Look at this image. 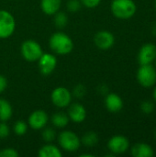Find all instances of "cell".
I'll use <instances>...</instances> for the list:
<instances>
[{"mask_svg": "<svg viewBox=\"0 0 156 157\" xmlns=\"http://www.w3.org/2000/svg\"><path fill=\"white\" fill-rule=\"evenodd\" d=\"M16 19L14 16L5 9H0V39L11 37L16 30Z\"/></svg>", "mask_w": 156, "mask_h": 157, "instance_id": "obj_6", "label": "cell"}, {"mask_svg": "<svg viewBox=\"0 0 156 157\" xmlns=\"http://www.w3.org/2000/svg\"><path fill=\"white\" fill-rule=\"evenodd\" d=\"M54 17H53V22H54V25L57 29H64L67 24H68V16L65 12L63 11H61L59 10L57 13H55L54 15Z\"/></svg>", "mask_w": 156, "mask_h": 157, "instance_id": "obj_21", "label": "cell"}, {"mask_svg": "<svg viewBox=\"0 0 156 157\" xmlns=\"http://www.w3.org/2000/svg\"><path fill=\"white\" fill-rule=\"evenodd\" d=\"M10 134V127L6 121H0V139H6Z\"/></svg>", "mask_w": 156, "mask_h": 157, "instance_id": "obj_28", "label": "cell"}, {"mask_svg": "<svg viewBox=\"0 0 156 157\" xmlns=\"http://www.w3.org/2000/svg\"><path fill=\"white\" fill-rule=\"evenodd\" d=\"M57 137V134L54 131L53 128L51 127H44L41 130V138L43 140V142H45L46 144L48 143H52Z\"/></svg>", "mask_w": 156, "mask_h": 157, "instance_id": "obj_22", "label": "cell"}, {"mask_svg": "<svg viewBox=\"0 0 156 157\" xmlns=\"http://www.w3.org/2000/svg\"><path fill=\"white\" fill-rule=\"evenodd\" d=\"M18 152L11 147H6L0 150V157H18Z\"/></svg>", "mask_w": 156, "mask_h": 157, "instance_id": "obj_27", "label": "cell"}, {"mask_svg": "<svg viewBox=\"0 0 156 157\" xmlns=\"http://www.w3.org/2000/svg\"><path fill=\"white\" fill-rule=\"evenodd\" d=\"M99 142V137L95 132H87L81 138V144L86 147H94Z\"/></svg>", "mask_w": 156, "mask_h": 157, "instance_id": "obj_20", "label": "cell"}, {"mask_svg": "<svg viewBox=\"0 0 156 157\" xmlns=\"http://www.w3.org/2000/svg\"><path fill=\"white\" fill-rule=\"evenodd\" d=\"M13 115V109L9 101L0 98V121L7 122Z\"/></svg>", "mask_w": 156, "mask_h": 157, "instance_id": "obj_19", "label": "cell"}, {"mask_svg": "<svg viewBox=\"0 0 156 157\" xmlns=\"http://www.w3.org/2000/svg\"><path fill=\"white\" fill-rule=\"evenodd\" d=\"M67 115L70 119V121H73L74 123H82L86 118V109L81 103H71L68 106Z\"/></svg>", "mask_w": 156, "mask_h": 157, "instance_id": "obj_13", "label": "cell"}, {"mask_svg": "<svg viewBox=\"0 0 156 157\" xmlns=\"http://www.w3.org/2000/svg\"><path fill=\"white\" fill-rule=\"evenodd\" d=\"M154 62H155V66H154V67H155V69H156V59H155V61H154Z\"/></svg>", "mask_w": 156, "mask_h": 157, "instance_id": "obj_35", "label": "cell"}, {"mask_svg": "<svg viewBox=\"0 0 156 157\" xmlns=\"http://www.w3.org/2000/svg\"><path fill=\"white\" fill-rule=\"evenodd\" d=\"M152 32H153V34L156 36V22L154 24V26H153V28H152Z\"/></svg>", "mask_w": 156, "mask_h": 157, "instance_id": "obj_31", "label": "cell"}, {"mask_svg": "<svg viewBox=\"0 0 156 157\" xmlns=\"http://www.w3.org/2000/svg\"><path fill=\"white\" fill-rule=\"evenodd\" d=\"M38 155L40 157H62L63 153L58 146L48 143L40 147Z\"/></svg>", "mask_w": 156, "mask_h": 157, "instance_id": "obj_17", "label": "cell"}, {"mask_svg": "<svg viewBox=\"0 0 156 157\" xmlns=\"http://www.w3.org/2000/svg\"><path fill=\"white\" fill-rule=\"evenodd\" d=\"M94 43L99 50L107 51L111 49L115 44V37L108 30H99L94 36Z\"/></svg>", "mask_w": 156, "mask_h": 157, "instance_id": "obj_10", "label": "cell"}, {"mask_svg": "<svg viewBox=\"0 0 156 157\" xmlns=\"http://www.w3.org/2000/svg\"><path fill=\"white\" fill-rule=\"evenodd\" d=\"M137 59L140 65L153 64L156 59V45L154 43L148 42L143 44L139 50Z\"/></svg>", "mask_w": 156, "mask_h": 157, "instance_id": "obj_12", "label": "cell"}, {"mask_svg": "<svg viewBox=\"0 0 156 157\" xmlns=\"http://www.w3.org/2000/svg\"><path fill=\"white\" fill-rule=\"evenodd\" d=\"M154 8H155V12H156V0H155V2H154Z\"/></svg>", "mask_w": 156, "mask_h": 157, "instance_id": "obj_34", "label": "cell"}, {"mask_svg": "<svg viewBox=\"0 0 156 157\" xmlns=\"http://www.w3.org/2000/svg\"><path fill=\"white\" fill-rule=\"evenodd\" d=\"M62 6V0H40V8L48 16H53Z\"/></svg>", "mask_w": 156, "mask_h": 157, "instance_id": "obj_16", "label": "cell"}, {"mask_svg": "<svg viewBox=\"0 0 156 157\" xmlns=\"http://www.w3.org/2000/svg\"><path fill=\"white\" fill-rule=\"evenodd\" d=\"M51 122L53 125V127L57 129H64L70 122V119L65 112H55L51 118Z\"/></svg>", "mask_w": 156, "mask_h": 157, "instance_id": "obj_18", "label": "cell"}, {"mask_svg": "<svg viewBox=\"0 0 156 157\" xmlns=\"http://www.w3.org/2000/svg\"><path fill=\"white\" fill-rule=\"evenodd\" d=\"M136 79L138 83L145 88L154 86L156 84V69L153 64H143L140 65Z\"/></svg>", "mask_w": 156, "mask_h": 157, "instance_id": "obj_5", "label": "cell"}, {"mask_svg": "<svg viewBox=\"0 0 156 157\" xmlns=\"http://www.w3.org/2000/svg\"><path fill=\"white\" fill-rule=\"evenodd\" d=\"M86 94V86L83 85V84H78L76 85L74 89H73V92H72V95L73 97L78 98V99H81L83 98Z\"/></svg>", "mask_w": 156, "mask_h": 157, "instance_id": "obj_25", "label": "cell"}, {"mask_svg": "<svg viewBox=\"0 0 156 157\" xmlns=\"http://www.w3.org/2000/svg\"><path fill=\"white\" fill-rule=\"evenodd\" d=\"M141 110H142L143 113H144L146 115H149V114L154 112V104L152 101L145 100V101L142 102V104H141Z\"/></svg>", "mask_w": 156, "mask_h": 157, "instance_id": "obj_26", "label": "cell"}, {"mask_svg": "<svg viewBox=\"0 0 156 157\" xmlns=\"http://www.w3.org/2000/svg\"><path fill=\"white\" fill-rule=\"evenodd\" d=\"M28 129H29V125L27 122L21 121V120H18L17 121H16L13 125V132L17 136H23L27 133L28 132Z\"/></svg>", "mask_w": 156, "mask_h": 157, "instance_id": "obj_23", "label": "cell"}, {"mask_svg": "<svg viewBox=\"0 0 156 157\" xmlns=\"http://www.w3.org/2000/svg\"><path fill=\"white\" fill-rule=\"evenodd\" d=\"M81 157H85V156H86V157H93L94 155H91V154H82L81 155H80Z\"/></svg>", "mask_w": 156, "mask_h": 157, "instance_id": "obj_32", "label": "cell"}, {"mask_svg": "<svg viewBox=\"0 0 156 157\" xmlns=\"http://www.w3.org/2000/svg\"><path fill=\"white\" fill-rule=\"evenodd\" d=\"M40 72L43 75H50L52 74L57 66V58L54 54L50 52H43L38 60Z\"/></svg>", "mask_w": 156, "mask_h": 157, "instance_id": "obj_11", "label": "cell"}, {"mask_svg": "<svg viewBox=\"0 0 156 157\" xmlns=\"http://www.w3.org/2000/svg\"><path fill=\"white\" fill-rule=\"evenodd\" d=\"M49 46L53 53L63 56L73 52L74 44L69 35L62 31H57L50 37Z\"/></svg>", "mask_w": 156, "mask_h": 157, "instance_id": "obj_1", "label": "cell"}, {"mask_svg": "<svg viewBox=\"0 0 156 157\" xmlns=\"http://www.w3.org/2000/svg\"><path fill=\"white\" fill-rule=\"evenodd\" d=\"M111 13L121 20L131 18L137 12V6L133 0H113L110 5Z\"/></svg>", "mask_w": 156, "mask_h": 157, "instance_id": "obj_2", "label": "cell"}, {"mask_svg": "<svg viewBox=\"0 0 156 157\" xmlns=\"http://www.w3.org/2000/svg\"><path fill=\"white\" fill-rule=\"evenodd\" d=\"M102 0H81L82 5L87 8H95L100 5Z\"/></svg>", "mask_w": 156, "mask_h": 157, "instance_id": "obj_29", "label": "cell"}, {"mask_svg": "<svg viewBox=\"0 0 156 157\" xmlns=\"http://www.w3.org/2000/svg\"><path fill=\"white\" fill-rule=\"evenodd\" d=\"M50 121L48 113L43 109H36L28 118V125L34 131H41Z\"/></svg>", "mask_w": 156, "mask_h": 157, "instance_id": "obj_9", "label": "cell"}, {"mask_svg": "<svg viewBox=\"0 0 156 157\" xmlns=\"http://www.w3.org/2000/svg\"><path fill=\"white\" fill-rule=\"evenodd\" d=\"M60 148L68 153H74L79 150L81 146V138L72 131H63L57 135Z\"/></svg>", "mask_w": 156, "mask_h": 157, "instance_id": "obj_3", "label": "cell"}, {"mask_svg": "<svg viewBox=\"0 0 156 157\" xmlns=\"http://www.w3.org/2000/svg\"><path fill=\"white\" fill-rule=\"evenodd\" d=\"M153 97H154V99L155 100V102H156V86L154 87V92H153Z\"/></svg>", "mask_w": 156, "mask_h": 157, "instance_id": "obj_33", "label": "cell"}, {"mask_svg": "<svg viewBox=\"0 0 156 157\" xmlns=\"http://www.w3.org/2000/svg\"><path fill=\"white\" fill-rule=\"evenodd\" d=\"M131 154L133 157H153L154 155V151L148 144L138 143L131 147Z\"/></svg>", "mask_w": 156, "mask_h": 157, "instance_id": "obj_15", "label": "cell"}, {"mask_svg": "<svg viewBox=\"0 0 156 157\" xmlns=\"http://www.w3.org/2000/svg\"><path fill=\"white\" fill-rule=\"evenodd\" d=\"M72 92L64 86H58L54 88L51 94V100L58 109L68 108V106L72 103Z\"/></svg>", "mask_w": 156, "mask_h": 157, "instance_id": "obj_7", "label": "cell"}, {"mask_svg": "<svg viewBox=\"0 0 156 157\" xmlns=\"http://www.w3.org/2000/svg\"><path fill=\"white\" fill-rule=\"evenodd\" d=\"M7 79L3 75H0V94L4 93L7 87Z\"/></svg>", "mask_w": 156, "mask_h": 157, "instance_id": "obj_30", "label": "cell"}, {"mask_svg": "<svg viewBox=\"0 0 156 157\" xmlns=\"http://www.w3.org/2000/svg\"><path fill=\"white\" fill-rule=\"evenodd\" d=\"M106 109L111 113L120 112L123 109V100L116 93H108L105 98Z\"/></svg>", "mask_w": 156, "mask_h": 157, "instance_id": "obj_14", "label": "cell"}, {"mask_svg": "<svg viewBox=\"0 0 156 157\" xmlns=\"http://www.w3.org/2000/svg\"><path fill=\"white\" fill-rule=\"evenodd\" d=\"M108 149L113 155H122L130 148V141L124 135H114L108 142Z\"/></svg>", "mask_w": 156, "mask_h": 157, "instance_id": "obj_8", "label": "cell"}, {"mask_svg": "<svg viewBox=\"0 0 156 157\" xmlns=\"http://www.w3.org/2000/svg\"><path fill=\"white\" fill-rule=\"evenodd\" d=\"M82 2L81 0H68L66 3L67 10L71 13H77L82 8Z\"/></svg>", "mask_w": 156, "mask_h": 157, "instance_id": "obj_24", "label": "cell"}, {"mask_svg": "<svg viewBox=\"0 0 156 157\" xmlns=\"http://www.w3.org/2000/svg\"><path fill=\"white\" fill-rule=\"evenodd\" d=\"M155 137H156V132H155Z\"/></svg>", "mask_w": 156, "mask_h": 157, "instance_id": "obj_36", "label": "cell"}, {"mask_svg": "<svg viewBox=\"0 0 156 157\" xmlns=\"http://www.w3.org/2000/svg\"><path fill=\"white\" fill-rule=\"evenodd\" d=\"M20 53L22 57L29 63L38 62L43 53L41 45L34 40H26L20 46Z\"/></svg>", "mask_w": 156, "mask_h": 157, "instance_id": "obj_4", "label": "cell"}]
</instances>
